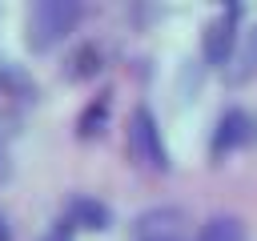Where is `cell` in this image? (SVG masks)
Returning a JSON list of instances; mask_svg holds the SVG:
<instances>
[{"label":"cell","instance_id":"6da1fadb","mask_svg":"<svg viewBox=\"0 0 257 241\" xmlns=\"http://www.w3.org/2000/svg\"><path fill=\"white\" fill-rule=\"evenodd\" d=\"M80 20V4L76 0H36L28 8V20H24V40L32 52H44L52 44H60Z\"/></svg>","mask_w":257,"mask_h":241},{"label":"cell","instance_id":"7a4b0ae2","mask_svg":"<svg viewBox=\"0 0 257 241\" xmlns=\"http://www.w3.org/2000/svg\"><path fill=\"white\" fill-rule=\"evenodd\" d=\"M124 153L133 165L149 169V173H165L169 169V149L161 141V125L153 116L149 104H137L133 116H128V129H124Z\"/></svg>","mask_w":257,"mask_h":241},{"label":"cell","instance_id":"3957f363","mask_svg":"<svg viewBox=\"0 0 257 241\" xmlns=\"http://www.w3.org/2000/svg\"><path fill=\"white\" fill-rule=\"evenodd\" d=\"M237 16H241V8H237V4H229V8H221V12L205 24L201 52H205V60H209V64H225V56L233 52V44H237Z\"/></svg>","mask_w":257,"mask_h":241},{"label":"cell","instance_id":"277c9868","mask_svg":"<svg viewBox=\"0 0 257 241\" xmlns=\"http://www.w3.org/2000/svg\"><path fill=\"white\" fill-rule=\"evenodd\" d=\"M137 241H189L185 233V213L181 209H149L133 225Z\"/></svg>","mask_w":257,"mask_h":241},{"label":"cell","instance_id":"5b68a950","mask_svg":"<svg viewBox=\"0 0 257 241\" xmlns=\"http://www.w3.org/2000/svg\"><path fill=\"white\" fill-rule=\"evenodd\" d=\"M253 141H257V116L245 112V108H229V112H221V120H217L213 157H221V153H229V149H237V145H253Z\"/></svg>","mask_w":257,"mask_h":241},{"label":"cell","instance_id":"8992f818","mask_svg":"<svg viewBox=\"0 0 257 241\" xmlns=\"http://www.w3.org/2000/svg\"><path fill=\"white\" fill-rule=\"evenodd\" d=\"M221 72H225L229 84H245V80L257 72V28H245V32L237 36V44H233V52L225 56Z\"/></svg>","mask_w":257,"mask_h":241},{"label":"cell","instance_id":"52a82bcc","mask_svg":"<svg viewBox=\"0 0 257 241\" xmlns=\"http://www.w3.org/2000/svg\"><path fill=\"white\" fill-rule=\"evenodd\" d=\"M108 217H112L108 205H100L92 197H72L64 217H60V225L64 229H108Z\"/></svg>","mask_w":257,"mask_h":241},{"label":"cell","instance_id":"ba28073f","mask_svg":"<svg viewBox=\"0 0 257 241\" xmlns=\"http://www.w3.org/2000/svg\"><path fill=\"white\" fill-rule=\"evenodd\" d=\"M108 108H112V92L104 88L96 100L84 104V112H80V120H76V133H80V137H100L104 125H108Z\"/></svg>","mask_w":257,"mask_h":241},{"label":"cell","instance_id":"9c48e42d","mask_svg":"<svg viewBox=\"0 0 257 241\" xmlns=\"http://www.w3.org/2000/svg\"><path fill=\"white\" fill-rule=\"evenodd\" d=\"M197 241H245V225L237 217H209L201 225Z\"/></svg>","mask_w":257,"mask_h":241},{"label":"cell","instance_id":"30bf717a","mask_svg":"<svg viewBox=\"0 0 257 241\" xmlns=\"http://www.w3.org/2000/svg\"><path fill=\"white\" fill-rule=\"evenodd\" d=\"M96 68H100V48L96 44H80L72 56H68V76L72 80H84V76H96Z\"/></svg>","mask_w":257,"mask_h":241},{"label":"cell","instance_id":"8fae6325","mask_svg":"<svg viewBox=\"0 0 257 241\" xmlns=\"http://www.w3.org/2000/svg\"><path fill=\"white\" fill-rule=\"evenodd\" d=\"M40 241H72V229H64V225L56 221V225H52V229H48V233H44Z\"/></svg>","mask_w":257,"mask_h":241},{"label":"cell","instance_id":"7c38bea8","mask_svg":"<svg viewBox=\"0 0 257 241\" xmlns=\"http://www.w3.org/2000/svg\"><path fill=\"white\" fill-rule=\"evenodd\" d=\"M0 241H12V225H8L4 213H0Z\"/></svg>","mask_w":257,"mask_h":241},{"label":"cell","instance_id":"4fadbf2b","mask_svg":"<svg viewBox=\"0 0 257 241\" xmlns=\"http://www.w3.org/2000/svg\"><path fill=\"white\" fill-rule=\"evenodd\" d=\"M8 177V153H4V145H0V181Z\"/></svg>","mask_w":257,"mask_h":241}]
</instances>
